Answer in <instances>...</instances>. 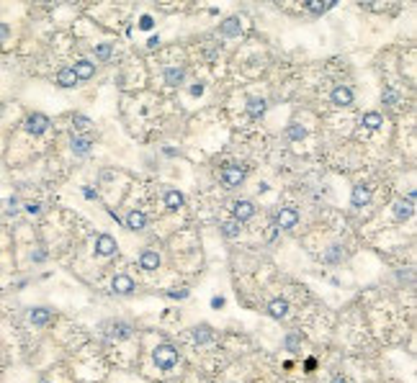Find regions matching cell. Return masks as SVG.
<instances>
[{
	"label": "cell",
	"mask_w": 417,
	"mask_h": 383,
	"mask_svg": "<svg viewBox=\"0 0 417 383\" xmlns=\"http://www.w3.org/2000/svg\"><path fill=\"white\" fill-rule=\"evenodd\" d=\"M70 147H72V152H75L77 157H85V154L90 152V147H93V139H90V136H72Z\"/></svg>",
	"instance_id": "8fae6325"
},
{
	"label": "cell",
	"mask_w": 417,
	"mask_h": 383,
	"mask_svg": "<svg viewBox=\"0 0 417 383\" xmlns=\"http://www.w3.org/2000/svg\"><path fill=\"white\" fill-rule=\"evenodd\" d=\"M57 85L59 88H75L77 85V77H75V72H72V67H62L57 72Z\"/></svg>",
	"instance_id": "9a60e30c"
},
{
	"label": "cell",
	"mask_w": 417,
	"mask_h": 383,
	"mask_svg": "<svg viewBox=\"0 0 417 383\" xmlns=\"http://www.w3.org/2000/svg\"><path fill=\"white\" fill-rule=\"evenodd\" d=\"M322 257H324V262H330V265H338V262H342V257H345V252H342L340 244H330Z\"/></svg>",
	"instance_id": "ac0fdd59"
},
{
	"label": "cell",
	"mask_w": 417,
	"mask_h": 383,
	"mask_svg": "<svg viewBox=\"0 0 417 383\" xmlns=\"http://www.w3.org/2000/svg\"><path fill=\"white\" fill-rule=\"evenodd\" d=\"M134 280L129 278V275H116L114 280H111V291L114 293H119V296H129V293H134Z\"/></svg>",
	"instance_id": "52a82bcc"
},
{
	"label": "cell",
	"mask_w": 417,
	"mask_h": 383,
	"mask_svg": "<svg viewBox=\"0 0 417 383\" xmlns=\"http://www.w3.org/2000/svg\"><path fill=\"white\" fill-rule=\"evenodd\" d=\"M412 211H415V208H412V201H397V203H394V216L397 219H399V221H407V219H410L412 216Z\"/></svg>",
	"instance_id": "d6986e66"
},
{
	"label": "cell",
	"mask_w": 417,
	"mask_h": 383,
	"mask_svg": "<svg viewBox=\"0 0 417 383\" xmlns=\"http://www.w3.org/2000/svg\"><path fill=\"white\" fill-rule=\"evenodd\" d=\"M222 185L224 188H237V185H242V180H245V170L242 167H232V165H227L224 170H222Z\"/></svg>",
	"instance_id": "7a4b0ae2"
},
{
	"label": "cell",
	"mask_w": 417,
	"mask_h": 383,
	"mask_svg": "<svg viewBox=\"0 0 417 383\" xmlns=\"http://www.w3.org/2000/svg\"><path fill=\"white\" fill-rule=\"evenodd\" d=\"M219 31H222L224 36H240V31H242L240 18H227V21L219 26Z\"/></svg>",
	"instance_id": "7402d4cb"
},
{
	"label": "cell",
	"mask_w": 417,
	"mask_h": 383,
	"mask_svg": "<svg viewBox=\"0 0 417 383\" xmlns=\"http://www.w3.org/2000/svg\"><path fill=\"white\" fill-rule=\"evenodd\" d=\"M224 304H227L224 296H214V298H211V309H222Z\"/></svg>",
	"instance_id": "d590c367"
},
{
	"label": "cell",
	"mask_w": 417,
	"mask_h": 383,
	"mask_svg": "<svg viewBox=\"0 0 417 383\" xmlns=\"http://www.w3.org/2000/svg\"><path fill=\"white\" fill-rule=\"evenodd\" d=\"M288 314V301L286 298H273L268 304V316H273V319H284Z\"/></svg>",
	"instance_id": "4fadbf2b"
},
{
	"label": "cell",
	"mask_w": 417,
	"mask_h": 383,
	"mask_svg": "<svg viewBox=\"0 0 417 383\" xmlns=\"http://www.w3.org/2000/svg\"><path fill=\"white\" fill-rule=\"evenodd\" d=\"M139 268L142 270H157L160 268V255L152 252V250H144L139 255Z\"/></svg>",
	"instance_id": "7c38bea8"
},
{
	"label": "cell",
	"mask_w": 417,
	"mask_h": 383,
	"mask_svg": "<svg viewBox=\"0 0 417 383\" xmlns=\"http://www.w3.org/2000/svg\"><path fill=\"white\" fill-rule=\"evenodd\" d=\"M201 93H204V85H201V83L191 88V95H201Z\"/></svg>",
	"instance_id": "b9f144b4"
},
{
	"label": "cell",
	"mask_w": 417,
	"mask_h": 383,
	"mask_svg": "<svg viewBox=\"0 0 417 383\" xmlns=\"http://www.w3.org/2000/svg\"><path fill=\"white\" fill-rule=\"evenodd\" d=\"M41 383H49V381H41Z\"/></svg>",
	"instance_id": "bcb514c9"
},
{
	"label": "cell",
	"mask_w": 417,
	"mask_h": 383,
	"mask_svg": "<svg viewBox=\"0 0 417 383\" xmlns=\"http://www.w3.org/2000/svg\"><path fill=\"white\" fill-rule=\"evenodd\" d=\"M286 134H288V139H294V142H302L304 136H306V129H304L302 124H291V126H288V129H286Z\"/></svg>",
	"instance_id": "83f0119b"
},
{
	"label": "cell",
	"mask_w": 417,
	"mask_h": 383,
	"mask_svg": "<svg viewBox=\"0 0 417 383\" xmlns=\"http://www.w3.org/2000/svg\"><path fill=\"white\" fill-rule=\"evenodd\" d=\"M304 368H306V373H312V370L317 368V360H314V358H309V360L304 363Z\"/></svg>",
	"instance_id": "f35d334b"
},
{
	"label": "cell",
	"mask_w": 417,
	"mask_h": 383,
	"mask_svg": "<svg viewBox=\"0 0 417 383\" xmlns=\"http://www.w3.org/2000/svg\"><path fill=\"white\" fill-rule=\"evenodd\" d=\"M183 80H186V70H180V67H168L165 70V83L168 85H180V83H183Z\"/></svg>",
	"instance_id": "44dd1931"
},
{
	"label": "cell",
	"mask_w": 417,
	"mask_h": 383,
	"mask_svg": "<svg viewBox=\"0 0 417 383\" xmlns=\"http://www.w3.org/2000/svg\"><path fill=\"white\" fill-rule=\"evenodd\" d=\"M255 216V206H252V201H237L234 203V221H247V219Z\"/></svg>",
	"instance_id": "9c48e42d"
},
{
	"label": "cell",
	"mask_w": 417,
	"mask_h": 383,
	"mask_svg": "<svg viewBox=\"0 0 417 383\" xmlns=\"http://www.w3.org/2000/svg\"><path fill=\"white\" fill-rule=\"evenodd\" d=\"M47 129H49V118L44 113H31L29 118H26V131H29V134L41 136Z\"/></svg>",
	"instance_id": "3957f363"
},
{
	"label": "cell",
	"mask_w": 417,
	"mask_h": 383,
	"mask_svg": "<svg viewBox=\"0 0 417 383\" xmlns=\"http://www.w3.org/2000/svg\"><path fill=\"white\" fill-rule=\"evenodd\" d=\"M31 260H34V262H44V260H47V252H44V250H36V252L31 255Z\"/></svg>",
	"instance_id": "e575fe53"
},
{
	"label": "cell",
	"mask_w": 417,
	"mask_h": 383,
	"mask_svg": "<svg viewBox=\"0 0 417 383\" xmlns=\"http://www.w3.org/2000/svg\"><path fill=\"white\" fill-rule=\"evenodd\" d=\"M330 100H332L335 106H350L353 103V90L348 85H338V88H332Z\"/></svg>",
	"instance_id": "ba28073f"
},
{
	"label": "cell",
	"mask_w": 417,
	"mask_h": 383,
	"mask_svg": "<svg viewBox=\"0 0 417 383\" xmlns=\"http://www.w3.org/2000/svg\"><path fill=\"white\" fill-rule=\"evenodd\" d=\"M371 185H366V183H358L356 188H353V196H350V203L356 206V208H363V206H368L371 203Z\"/></svg>",
	"instance_id": "5b68a950"
},
{
	"label": "cell",
	"mask_w": 417,
	"mask_h": 383,
	"mask_svg": "<svg viewBox=\"0 0 417 383\" xmlns=\"http://www.w3.org/2000/svg\"><path fill=\"white\" fill-rule=\"evenodd\" d=\"M29 319H31V324H34V327H44V324H49L52 311H49V309H44V306H39V309H31Z\"/></svg>",
	"instance_id": "2e32d148"
},
{
	"label": "cell",
	"mask_w": 417,
	"mask_h": 383,
	"mask_svg": "<svg viewBox=\"0 0 417 383\" xmlns=\"http://www.w3.org/2000/svg\"><path fill=\"white\" fill-rule=\"evenodd\" d=\"M5 206H8V211L13 214L16 208H18V198H8V201H5Z\"/></svg>",
	"instance_id": "74e56055"
},
{
	"label": "cell",
	"mask_w": 417,
	"mask_h": 383,
	"mask_svg": "<svg viewBox=\"0 0 417 383\" xmlns=\"http://www.w3.org/2000/svg\"><path fill=\"white\" fill-rule=\"evenodd\" d=\"M284 347L288 352H299V347H302V334L299 332H291V334H286V340H284Z\"/></svg>",
	"instance_id": "d4e9b609"
},
{
	"label": "cell",
	"mask_w": 417,
	"mask_h": 383,
	"mask_svg": "<svg viewBox=\"0 0 417 383\" xmlns=\"http://www.w3.org/2000/svg\"><path fill=\"white\" fill-rule=\"evenodd\" d=\"M240 229H242V224H240V221H234V219H232V221H224V224H222V234H224V237H229V239L240 237Z\"/></svg>",
	"instance_id": "484cf974"
},
{
	"label": "cell",
	"mask_w": 417,
	"mask_h": 383,
	"mask_svg": "<svg viewBox=\"0 0 417 383\" xmlns=\"http://www.w3.org/2000/svg\"><path fill=\"white\" fill-rule=\"evenodd\" d=\"M111 327H114V329H111V337H116V340H126V337L132 334V327L126 324V322H114Z\"/></svg>",
	"instance_id": "cb8c5ba5"
},
{
	"label": "cell",
	"mask_w": 417,
	"mask_h": 383,
	"mask_svg": "<svg viewBox=\"0 0 417 383\" xmlns=\"http://www.w3.org/2000/svg\"><path fill=\"white\" fill-rule=\"evenodd\" d=\"M126 229H132V232H139L147 226V216H144V211H132L129 216H126Z\"/></svg>",
	"instance_id": "5bb4252c"
},
{
	"label": "cell",
	"mask_w": 417,
	"mask_h": 383,
	"mask_svg": "<svg viewBox=\"0 0 417 383\" xmlns=\"http://www.w3.org/2000/svg\"><path fill=\"white\" fill-rule=\"evenodd\" d=\"M299 224V211L296 208H281L278 216H276V226L278 229H294V226Z\"/></svg>",
	"instance_id": "277c9868"
},
{
	"label": "cell",
	"mask_w": 417,
	"mask_h": 383,
	"mask_svg": "<svg viewBox=\"0 0 417 383\" xmlns=\"http://www.w3.org/2000/svg\"><path fill=\"white\" fill-rule=\"evenodd\" d=\"M152 26H155V18H152V16H142V18H139V29H142V31H150Z\"/></svg>",
	"instance_id": "1f68e13d"
},
{
	"label": "cell",
	"mask_w": 417,
	"mask_h": 383,
	"mask_svg": "<svg viewBox=\"0 0 417 383\" xmlns=\"http://www.w3.org/2000/svg\"><path fill=\"white\" fill-rule=\"evenodd\" d=\"M116 252V239L111 234H98L95 237V255H101V257H108V255Z\"/></svg>",
	"instance_id": "8992f818"
},
{
	"label": "cell",
	"mask_w": 417,
	"mask_h": 383,
	"mask_svg": "<svg viewBox=\"0 0 417 383\" xmlns=\"http://www.w3.org/2000/svg\"><path fill=\"white\" fill-rule=\"evenodd\" d=\"M157 44H160V36H150V39H147V47H150V49H155Z\"/></svg>",
	"instance_id": "ab89813d"
},
{
	"label": "cell",
	"mask_w": 417,
	"mask_h": 383,
	"mask_svg": "<svg viewBox=\"0 0 417 383\" xmlns=\"http://www.w3.org/2000/svg\"><path fill=\"white\" fill-rule=\"evenodd\" d=\"M384 121H381V116H379L376 111H368V113H363V126L366 129H379Z\"/></svg>",
	"instance_id": "4316f807"
},
{
	"label": "cell",
	"mask_w": 417,
	"mask_h": 383,
	"mask_svg": "<svg viewBox=\"0 0 417 383\" xmlns=\"http://www.w3.org/2000/svg\"><path fill=\"white\" fill-rule=\"evenodd\" d=\"M332 383H350V381H348V378H342V376H335V378H332Z\"/></svg>",
	"instance_id": "f6af8a7d"
},
{
	"label": "cell",
	"mask_w": 417,
	"mask_h": 383,
	"mask_svg": "<svg viewBox=\"0 0 417 383\" xmlns=\"http://www.w3.org/2000/svg\"><path fill=\"white\" fill-rule=\"evenodd\" d=\"M304 8L314 16H322L324 11H330V8H335V3H304Z\"/></svg>",
	"instance_id": "f1b7e54d"
},
{
	"label": "cell",
	"mask_w": 417,
	"mask_h": 383,
	"mask_svg": "<svg viewBox=\"0 0 417 383\" xmlns=\"http://www.w3.org/2000/svg\"><path fill=\"white\" fill-rule=\"evenodd\" d=\"M397 100H399L397 90H394V88H384V103H386V106H394Z\"/></svg>",
	"instance_id": "4dcf8cb0"
},
{
	"label": "cell",
	"mask_w": 417,
	"mask_h": 383,
	"mask_svg": "<svg viewBox=\"0 0 417 383\" xmlns=\"http://www.w3.org/2000/svg\"><path fill=\"white\" fill-rule=\"evenodd\" d=\"M8 34H11V29H8L5 23H0V44H3V41L8 39Z\"/></svg>",
	"instance_id": "8d00e7d4"
},
{
	"label": "cell",
	"mask_w": 417,
	"mask_h": 383,
	"mask_svg": "<svg viewBox=\"0 0 417 383\" xmlns=\"http://www.w3.org/2000/svg\"><path fill=\"white\" fill-rule=\"evenodd\" d=\"M183 203H186V196L180 193V190H168L165 193V206L170 208V211H178Z\"/></svg>",
	"instance_id": "ffe728a7"
},
{
	"label": "cell",
	"mask_w": 417,
	"mask_h": 383,
	"mask_svg": "<svg viewBox=\"0 0 417 383\" xmlns=\"http://www.w3.org/2000/svg\"><path fill=\"white\" fill-rule=\"evenodd\" d=\"M193 340H196L198 345L211 342V340H214V329H211L208 324H198V327H193Z\"/></svg>",
	"instance_id": "e0dca14e"
},
{
	"label": "cell",
	"mask_w": 417,
	"mask_h": 383,
	"mask_svg": "<svg viewBox=\"0 0 417 383\" xmlns=\"http://www.w3.org/2000/svg\"><path fill=\"white\" fill-rule=\"evenodd\" d=\"M111 52H114V47H111V44H98V47H95V57L106 62L108 57H111Z\"/></svg>",
	"instance_id": "f546056e"
},
{
	"label": "cell",
	"mask_w": 417,
	"mask_h": 383,
	"mask_svg": "<svg viewBox=\"0 0 417 383\" xmlns=\"http://www.w3.org/2000/svg\"><path fill=\"white\" fill-rule=\"evenodd\" d=\"M247 113H250L252 118L263 116V113H265V100H263V98H250V100H247Z\"/></svg>",
	"instance_id": "603a6c76"
},
{
	"label": "cell",
	"mask_w": 417,
	"mask_h": 383,
	"mask_svg": "<svg viewBox=\"0 0 417 383\" xmlns=\"http://www.w3.org/2000/svg\"><path fill=\"white\" fill-rule=\"evenodd\" d=\"M83 193H85V198H95V190H93V188H85Z\"/></svg>",
	"instance_id": "ee69618b"
},
{
	"label": "cell",
	"mask_w": 417,
	"mask_h": 383,
	"mask_svg": "<svg viewBox=\"0 0 417 383\" xmlns=\"http://www.w3.org/2000/svg\"><path fill=\"white\" fill-rule=\"evenodd\" d=\"M152 358H155V365L160 368V370H173L175 365H178V358H180V355H178V350L173 347V345H157V347H155V352H152Z\"/></svg>",
	"instance_id": "6da1fadb"
},
{
	"label": "cell",
	"mask_w": 417,
	"mask_h": 383,
	"mask_svg": "<svg viewBox=\"0 0 417 383\" xmlns=\"http://www.w3.org/2000/svg\"><path fill=\"white\" fill-rule=\"evenodd\" d=\"M188 293H191V291H188V288H180V291H168V298H180V301H183V298H188Z\"/></svg>",
	"instance_id": "d6a6232c"
},
{
	"label": "cell",
	"mask_w": 417,
	"mask_h": 383,
	"mask_svg": "<svg viewBox=\"0 0 417 383\" xmlns=\"http://www.w3.org/2000/svg\"><path fill=\"white\" fill-rule=\"evenodd\" d=\"M39 203H26V211H29V214H39Z\"/></svg>",
	"instance_id": "60d3db41"
},
{
	"label": "cell",
	"mask_w": 417,
	"mask_h": 383,
	"mask_svg": "<svg viewBox=\"0 0 417 383\" xmlns=\"http://www.w3.org/2000/svg\"><path fill=\"white\" fill-rule=\"evenodd\" d=\"M72 72H75V77H77V83L80 80H90L95 75V65L90 59H80V62H75V67H72Z\"/></svg>",
	"instance_id": "30bf717a"
},
{
	"label": "cell",
	"mask_w": 417,
	"mask_h": 383,
	"mask_svg": "<svg viewBox=\"0 0 417 383\" xmlns=\"http://www.w3.org/2000/svg\"><path fill=\"white\" fill-rule=\"evenodd\" d=\"M162 154H168V157H175V154H178V152H175L173 147H165V149H162Z\"/></svg>",
	"instance_id": "7bdbcfd3"
},
{
	"label": "cell",
	"mask_w": 417,
	"mask_h": 383,
	"mask_svg": "<svg viewBox=\"0 0 417 383\" xmlns=\"http://www.w3.org/2000/svg\"><path fill=\"white\" fill-rule=\"evenodd\" d=\"M72 124H75V126H77V129H85V126H88L90 121H88V116H80V113H77L75 118H72Z\"/></svg>",
	"instance_id": "836d02e7"
}]
</instances>
